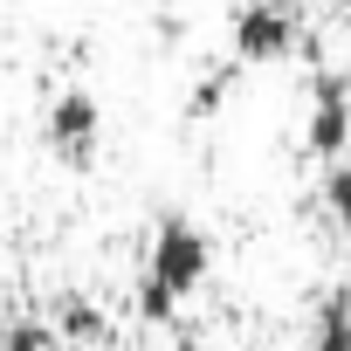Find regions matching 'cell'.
I'll use <instances>...</instances> for the list:
<instances>
[{
  "label": "cell",
  "instance_id": "obj_10",
  "mask_svg": "<svg viewBox=\"0 0 351 351\" xmlns=\"http://www.w3.org/2000/svg\"><path fill=\"white\" fill-rule=\"evenodd\" d=\"M344 14H351V0H344Z\"/></svg>",
  "mask_w": 351,
  "mask_h": 351
},
{
  "label": "cell",
  "instance_id": "obj_2",
  "mask_svg": "<svg viewBox=\"0 0 351 351\" xmlns=\"http://www.w3.org/2000/svg\"><path fill=\"white\" fill-rule=\"evenodd\" d=\"M296 14L282 8V0H248V8L234 14V28H228V62L234 69H269V62H282V56H296Z\"/></svg>",
  "mask_w": 351,
  "mask_h": 351
},
{
  "label": "cell",
  "instance_id": "obj_9",
  "mask_svg": "<svg viewBox=\"0 0 351 351\" xmlns=\"http://www.w3.org/2000/svg\"><path fill=\"white\" fill-rule=\"evenodd\" d=\"M228 90H234V62L221 69V76H207V83H193V97H186V117L200 124V117H221V104H228Z\"/></svg>",
  "mask_w": 351,
  "mask_h": 351
},
{
  "label": "cell",
  "instance_id": "obj_7",
  "mask_svg": "<svg viewBox=\"0 0 351 351\" xmlns=\"http://www.w3.org/2000/svg\"><path fill=\"white\" fill-rule=\"evenodd\" d=\"M0 351H56V324L35 317V310H21V317L0 324Z\"/></svg>",
  "mask_w": 351,
  "mask_h": 351
},
{
  "label": "cell",
  "instance_id": "obj_5",
  "mask_svg": "<svg viewBox=\"0 0 351 351\" xmlns=\"http://www.w3.org/2000/svg\"><path fill=\"white\" fill-rule=\"evenodd\" d=\"M310 351H351V289H330L310 317Z\"/></svg>",
  "mask_w": 351,
  "mask_h": 351
},
{
  "label": "cell",
  "instance_id": "obj_1",
  "mask_svg": "<svg viewBox=\"0 0 351 351\" xmlns=\"http://www.w3.org/2000/svg\"><path fill=\"white\" fill-rule=\"evenodd\" d=\"M207 269H214V241H207V228H193L186 214H165V221L152 228V248H145V276H138V282L165 289L172 303H186V296H200Z\"/></svg>",
  "mask_w": 351,
  "mask_h": 351
},
{
  "label": "cell",
  "instance_id": "obj_3",
  "mask_svg": "<svg viewBox=\"0 0 351 351\" xmlns=\"http://www.w3.org/2000/svg\"><path fill=\"white\" fill-rule=\"evenodd\" d=\"M42 131H49V152H56L69 172H90V165H97V145H104V104H97L83 83H69V90H56Z\"/></svg>",
  "mask_w": 351,
  "mask_h": 351
},
{
  "label": "cell",
  "instance_id": "obj_4",
  "mask_svg": "<svg viewBox=\"0 0 351 351\" xmlns=\"http://www.w3.org/2000/svg\"><path fill=\"white\" fill-rule=\"evenodd\" d=\"M303 152L310 158H337L351 152V76L344 69H317L310 83V124H303Z\"/></svg>",
  "mask_w": 351,
  "mask_h": 351
},
{
  "label": "cell",
  "instance_id": "obj_6",
  "mask_svg": "<svg viewBox=\"0 0 351 351\" xmlns=\"http://www.w3.org/2000/svg\"><path fill=\"white\" fill-rule=\"evenodd\" d=\"M49 324H56V344H97V337L110 330V324H104V310H97L90 296H62Z\"/></svg>",
  "mask_w": 351,
  "mask_h": 351
},
{
  "label": "cell",
  "instance_id": "obj_8",
  "mask_svg": "<svg viewBox=\"0 0 351 351\" xmlns=\"http://www.w3.org/2000/svg\"><path fill=\"white\" fill-rule=\"evenodd\" d=\"M324 214L337 221V234H351V152H337L324 172Z\"/></svg>",
  "mask_w": 351,
  "mask_h": 351
}]
</instances>
